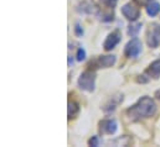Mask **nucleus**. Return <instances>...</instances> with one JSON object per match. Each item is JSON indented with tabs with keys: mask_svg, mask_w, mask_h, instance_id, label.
<instances>
[{
	"mask_svg": "<svg viewBox=\"0 0 160 147\" xmlns=\"http://www.w3.org/2000/svg\"><path fill=\"white\" fill-rule=\"evenodd\" d=\"M155 111H157V105L154 100L149 97H143L133 107H130L125 114L130 120L135 121V120L150 117L155 114Z\"/></svg>",
	"mask_w": 160,
	"mask_h": 147,
	"instance_id": "1",
	"label": "nucleus"
},
{
	"mask_svg": "<svg viewBox=\"0 0 160 147\" xmlns=\"http://www.w3.org/2000/svg\"><path fill=\"white\" fill-rule=\"evenodd\" d=\"M77 11L80 14H97L98 12V6L94 4L93 0H81L77 5Z\"/></svg>",
	"mask_w": 160,
	"mask_h": 147,
	"instance_id": "4",
	"label": "nucleus"
},
{
	"mask_svg": "<svg viewBox=\"0 0 160 147\" xmlns=\"http://www.w3.org/2000/svg\"><path fill=\"white\" fill-rule=\"evenodd\" d=\"M148 45L152 48H155L160 45V27L155 26V29L153 30V32L148 37Z\"/></svg>",
	"mask_w": 160,
	"mask_h": 147,
	"instance_id": "10",
	"label": "nucleus"
},
{
	"mask_svg": "<svg viewBox=\"0 0 160 147\" xmlns=\"http://www.w3.org/2000/svg\"><path fill=\"white\" fill-rule=\"evenodd\" d=\"M145 74H148L150 78L158 79V78H159V75H160V59L154 61V62L149 66V68L147 69Z\"/></svg>",
	"mask_w": 160,
	"mask_h": 147,
	"instance_id": "11",
	"label": "nucleus"
},
{
	"mask_svg": "<svg viewBox=\"0 0 160 147\" xmlns=\"http://www.w3.org/2000/svg\"><path fill=\"white\" fill-rule=\"evenodd\" d=\"M142 52V42L138 38H132L124 47V55L128 58L138 57Z\"/></svg>",
	"mask_w": 160,
	"mask_h": 147,
	"instance_id": "3",
	"label": "nucleus"
},
{
	"mask_svg": "<svg viewBox=\"0 0 160 147\" xmlns=\"http://www.w3.org/2000/svg\"><path fill=\"white\" fill-rule=\"evenodd\" d=\"M122 14L124 15L125 19L130 20V21H135L139 16H140V11L138 7H135L132 4H125L122 6Z\"/></svg>",
	"mask_w": 160,
	"mask_h": 147,
	"instance_id": "6",
	"label": "nucleus"
},
{
	"mask_svg": "<svg viewBox=\"0 0 160 147\" xmlns=\"http://www.w3.org/2000/svg\"><path fill=\"white\" fill-rule=\"evenodd\" d=\"M72 62H73V61H72V57H71V56H68V66H71V64H72Z\"/></svg>",
	"mask_w": 160,
	"mask_h": 147,
	"instance_id": "19",
	"label": "nucleus"
},
{
	"mask_svg": "<svg viewBox=\"0 0 160 147\" xmlns=\"http://www.w3.org/2000/svg\"><path fill=\"white\" fill-rule=\"evenodd\" d=\"M118 124L114 119H106L99 122V130L104 135H114L117 132Z\"/></svg>",
	"mask_w": 160,
	"mask_h": 147,
	"instance_id": "5",
	"label": "nucleus"
},
{
	"mask_svg": "<svg viewBox=\"0 0 160 147\" xmlns=\"http://www.w3.org/2000/svg\"><path fill=\"white\" fill-rule=\"evenodd\" d=\"M140 29H142V24H140V22L132 24V25H129V27H128V35L132 37H135L139 34Z\"/></svg>",
	"mask_w": 160,
	"mask_h": 147,
	"instance_id": "14",
	"label": "nucleus"
},
{
	"mask_svg": "<svg viewBox=\"0 0 160 147\" xmlns=\"http://www.w3.org/2000/svg\"><path fill=\"white\" fill-rule=\"evenodd\" d=\"M145 10H147V14H148L149 16L154 17V16H157L160 12V4L159 2H155V1L149 2V4L147 5Z\"/></svg>",
	"mask_w": 160,
	"mask_h": 147,
	"instance_id": "12",
	"label": "nucleus"
},
{
	"mask_svg": "<svg viewBox=\"0 0 160 147\" xmlns=\"http://www.w3.org/2000/svg\"><path fill=\"white\" fill-rule=\"evenodd\" d=\"M103 2H104V4H107L108 6H111V7H112V6H114V5H116L117 0H103Z\"/></svg>",
	"mask_w": 160,
	"mask_h": 147,
	"instance_id": "18",
	"label": "nucleus"
},
{
	"mask_svg": "<svg viewBox=\"0 0 160 147\" xmlns=\"http://www.w3.org/2000/svg\"><path fill=\"white\" fill-rule=\"evenodd\" d=\"M76 58H77V61H78V62H82V61H84V59H86V51H84L82 47L77 50Z\"/></svg>",
	"mask_w": 160,
	"mask_h": 147,
	"instance_id": "15",
	"label": "nucleus"
},
{
	"mask_svg": "<svg viewBox=\"0 0 160 147\" xmlns=\"http://www.w3.org/2000/svg\"><path fill=\"white\" fill-rule=\"evenodd\" d=\"M120 38V32L119 31H113L112 34H109L107 38H106V41H104V43H103V47H104V50L106 51H111V50H113L118 43H119Z\"/></svg>",
	"mask_w": 160,
	"mask_h": 147,
	"instance_id": "7",
	"label": "nucleus"
},
{
	"mask_svg": "<svg viewBox=\"0 0 160 147\" xmlns=\"http://www.w3.org/2000/svg\"><path fill=\"white\" fill-rule=\"evenodd\" d=\"M80 112V107L77 103L75 102H68V109H67V115H68V119H75Z\"/></svg>",
	"mask_w": 160,
	"mask_h": 147,
	"instance_id": "13",
	"label": "nucleus"
},
{
	"mask_svg": "<svg viewBox=\"0 0 160 147\" xmlns=\"http://www.w3.org/2000/svg\"><path fill=\"white\" fill-rule=\"evenodd\" d=\"M123 100V95L122 94H117V95H114V97H112L111 99H109V102L106 104V107H104V111L108 114V112H112V111L116 110V108L118 107L120 104V102Z\"/></svg>",
	"mask_w": 160,
	"mask_h": 147,
	"instance_id": "9",
	"label": "nucleus"
},
{
	"mask_svg": "<svg viewBox=\"0 0 160 147\" xmlns=\"http://www.w3.org/2000/svg\"><path fill=\"white\" fill-rule=\"evenodd\" d=\"M94 82H96V74L94 72L86 71L78 78V87L84 92H93L94 90Z\"/></svg>",
	"mask_w": 160,
	"mask_h": 147,
	"instance_id": "2",
	"label": "nucleus"
},
{
	"mask_svg": "<svg viewBox=\"0 0 160 147\" xmlns=\"http://www.w3.org/2000/svg\"><path fill=\"white\" fill-rule=\"evenodd\" d=\"M88 144H89V146L97 147L98 146V144H99V140H98V137H97V136H93V137L88 141Z\"/></svg>",
	"mask_w": 160,
	"mask_h": 147,
	"instance_id": "17",
	"label": "nucleus"
},
{
	"mask_svg": "<svg viewBox=\"0 0 160 147\" xmlns=\"http://www.w3.org/2000/svg\"><path fill=\"white\" fill-rule=\"evenodd\" d=\"M75 34H76V36H78V37H81L83 35V29L81 27L80 24H76V25H75Z\"/></svg>",
	"mask_w": 160,
	"mask_h": 147,
	"instance_id": "16",
	"label": "nucleus"
},
{
	"mask_svg": "<svg viewBox=\"0 0 160 147\" xmlns=\"http://www.w3.org/2000/svg\"><path fill=\"white\" fill-rule=\"evenodd\" d=\"M114 63H116V56H113V55L101 56V57H98V59L96 62V64L99 68H108V67H112Z\"/></svg>",
	"mask_w": 160,
	"mask_h": 147,
	"instance_id": "8",
	"label": "nucleus"
},
{
	"mask_svg": "<svg viewBox=\"0 0 160 147\" xmlns=\"http://www.w3.org/2000/svg\"><path fill=\"white\" fill-rule=\"evenodd\" d=\"M155 97L160 100V90H157V92H155Z\"/></svg>",
	"mask_w": 160,
	"mask_h": 147,
	"instance_id": "20",
	"label": "nucleus"
}]
</instances>
